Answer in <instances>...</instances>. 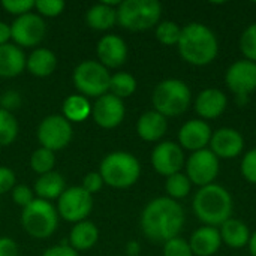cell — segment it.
I'll list each match as a JSON object with an SVG mask.
<instances>
[{"instance_id":"1","label":"cell","mask_w":256,"mask_h":256,"mask_svg":"<svg viewBox=\"0 0 256 256\" xmlns=\"http://www.w3.org/2000/svg\"><path fill=\"white\" fill-rule=\"evenodd\" d=\"M184 222L183 207L168 196L152 200L141 214L142 234L154 243H166L168 240L178 237Z\"/></svg>"},{"instance_id":"2","label":"cell","mask_w":256,"mask_h":256,"mask_svg":"<svg viewBox=\"0 0 256 256\" xmlns=\"http://www.w3.org/2000/svg\"><path fill=\"white\" fill-rule=\"evenodd\" d=\"M177 46L180 57L186 63L200 68L213 63L219 52L214 32L202 22H189L182 27Z\"/></svg>"},{"instance_id":"3","label":"cell","mask_w":256,"mask_h":256,"mask_svg":"<svg viewBox=\"0 0 256 256\" xmlns=\"http://www.w3.org/2000/svg\"><path fill=\"white\" fill-rule=\"evenodd\" d=\"M192 208L195 216L206 226L218 228L232 218L234 201L231 194L224 186L213 183L200 188L194 196Z\"/></svg>"},{"instance_id":"4","label":"cell","mask_w":256,"mask_h":256,"mask_svg":"<svg viewBox=\"0 0 256 256\" xmlns=\"http://www.w3.org/2000/svg\"><path fill=\"white\" fill-rule=\"evenodd\" d=\"M152 102L154 111L164 117H178L184 114L190 106L192 92L183 80L168 78L154 87Z\"/></svg>"},{"instance_id":"5","label":"cell","mask_w":256,"mask_h":256,"mask_svg":"<svg viewBox=\"0 0 256 256\" xmlns=\"http://www.w3.org/2000/svg\"><path fill=\"white\" fill-rule=\"evenodd\" d=\"M100 177L104 183L116 189L134 186L141 176L138 159L128 152H112L100 162Z\"/></svg>"},{"instance_id":"6","label":"cell","mask_w":256,"mask_h":256,"mask_svg":"<svg viewBox=\"0 0 256 256\" xmlns=\"http://www.w3.org/2000/svg\"><path fill=\"white\" fill-rule=\"evenodd\" d=\"M162 6L158 0H124L117 8V22L132 32L148 30L160 22Z\"/></svg>"},{"instance_id":"7","label":"cell","mask_w":256,"mask_h":256,"mask_svg":"<svg viewBox=\"0 0 256 256\" xmlns=\"http://www.w3.org/2000/svg\"><path fill=\"white\" fill-rule=\"evenodd\" d=\"M21 224L28 236L39 240L48 238L57 228L58 213L48 201L34 200L22 208Z\"/></svg>"},{"instance_id":"8","label":"cell","mask_w":256,"mask_h":256,"mask_svg":"<svg viewBox=\"0 0 256 256\" xmlns=\"http://www.w3.org/2000/svg\"><path fill=\"white\" fill-rule=\"evenodd\" d=\"M111 75L99 62L87 60L80 63L74 72V82L82 96L100 98L110 90Z\"/></svg>"},{"instance_id":"9","label":"cell","mask_w":256,"mask_h":256,"mask_svg":"<svg viewBox=\"0 0 256 256\" xmlns=\"http://www.w3.org/2000/svg\"><path fill=\"white\" fill-rule=\"evenodd\" d=\"M186 176L192 184L204 188L213 184L219 176L220 160L214 156L210 148L198 150L190 153L186 164Z\"/></svg>"},{"instance_id":"10","label":"cell","mask_w":256,"mask_h":256,"mask_svg":"<svg viewBox=\"0 0 256 256\" xmlns=\"http://www.w3.org/2000/svg\"><path fill=\"white\" fill-rule=\"evenodd\" d=\"M93 195L82 189V186H74L64 189L58 198L57 213L68 222H82L92 213Z\"/></svg>"},{"instance_id":"11","label":"cell","mask_w":256,"mask_h":256,"mask_svg":"<svg viewBox=\"0 0 256 256\" xmlns=\"http://www.w3.org/2000/svg\"><path fill=\"white\" fill-rule=\"evenodd\" d=\"M38 140L44 148L62 150L72 140V126L63 116H48L38 128Z\"/></svg>"},{"instance_id":"12","label":"cell","mask_w":256,"mask_h":256,"mask_svg":"<svg viewBox=\"0 0 256 256\" xmlns=\"http://www.w3.org/2000/svg\"><path fill=\"white\" fill-rule=\"evenodd\" d=\"M225 82L237 98H248L256 90V63L246 58L234 62L226 69Z\"/></svg>"},{"instance_id":"13","label":"cell","mask_w":256,"mask_h":256,"mask_svg":"<svg viewBox=\"0 0 256 256\" xmlns=\"http://www.w3.org/2000/svg\"><path fill=\"white\" fill-rule=\"evenodd\" d=\"M186 159L183 148L172 141L159 142L152 152V165L154 171L164 177H170L172 174L182 172L184 168Z\"/></svg>"},{"instance_id":"14","label":"cell","mask_w":256,"mask_h":256,"mask_svg":"<svg viewBox=\"0 0 256 256\" xmlns=\"http://www.w3.org/2000/svg\"><path fill=\"white\" fill-rule=\"evenodd\" d=\"M46 33L44 20L36 14H24L18 16L10 26V38L20 46L38 45Z\"/></svg>"},{"instance_id":"15","label":"cell","mask_w":256,"mask_h":256,"mask_svg":"<svg viewBox=\"0 0 256 256\" xmlns=\"http://www.w3.org/2000/svg\"><path fill=\"white\" fill-rule=\"evenodd\" d=\"M208 148L219 160H230L243 153L244 138L234 128H220L213 132Z\"/></svg>"},{"instance_id":"16","label":"cell","mask_w":256,"mask_h":256,"mask_svg":"<svg viewBox=\"0 0 256 256\" xmlns=\"http://www.w3.org/2000/svg\"><path fill=\"white\" fill-rule=\"evenodd\" d=\"M124 104L122 99L116 98L111 93H106L96 99L94 105L92 106V116L96 124L104 129L117 128L124 118Z\"/></svg>"},{"instance_id":"17","label":"cell","mask_w":256,"mask_h":256,"mask_svg":"<svg viewBox=\"0 0 256 256\" xmlns=\"http://www.w3.org/2000/svg\"><path fill=\"white\" fill-rule=\"evenodd\" d=\"M213 130L210 124L204 120L192 118L188 120L178 130V146L183 150L189 152H198L208 148L210 140H212Z\"/></svg>"},{"instance_id":"18","label":"cell","mask_w":256,"mask_h":256,"mask_svg":"<svg viewBox=\"0 0 256 256\" xmlns=\"http://www.w3.org/2000/svg\"><path fill=\"white\" fill-rule=\"evenodd\" d=\"M228 106L226 94L219 88H204L200 92L194 102L195 112L201 117V120H214L220 117Z\"/></svg>"},{"instance_id":"19","label":"cell","mask_w":256,"mask_h":256,"mask_svg":"<svg viewBox=\"0 0 256 256\" xmlns=\"http://www.w3.org/2000/svg\"><path fill=\"white\" fill-rule=\"evenodd\" d=\"M96 52L99 57V63L108 68H120L128 58V45L117 34L104 36L96 46Z\"/></svg>"},{"instance_id":"20","label":"cell","mask_w":256,"mask_h":256,"mask_svg":"<svg viewBox=\"0 0 256 256\" xmlns=\"http://www.w3.org/2000/svg\"><path fill=\"white\" fill-rule=\"evenodd\" d=\"M189 246L194 256L216 255L222 246V237L219 228L214 226H201L192 232L189 238Z\"/></svg>"},{"instance_id":"21","label":"cell","mask_w":256,"mask_h":256,"mask_svg":"<svg viewBox=\"0 0 256 256\" xmlns=\"http://www.w3.org/2000/svg\"><path fill=\"white\" fill-rule=\"evenodd\" d=\"M166 129H168L166 117H164L154 110L144 112L136 123L138 136L147 142H156L162 140V136L166 134Z\"/></svg>"},{"instance_id":"22","label":"cell","mask_w":256,"mask_h":256,"mask_svg":"<svg viewBox=\"0 0 256 256\" xmlns=\"http://www.w3.org/2000/svg\"><path fill=\"white\" fill-rule=\"evenodd\" d=\"M27 58L21 48L12 44L0 45V76L14 78L26 68Z\"/></svg>"},{"instance_id":"23","label":"cell","mask_w":256,"mask_h":256,"mask_svg":"<svg viewBox=\"0 0 256 256\" xmlns=\"http://www.w3.org/2000/svg\"><path fill=\"white\" fill-rule=\"evenodd\" d=\"M219 232L222 237V243H225L231 249L246 248L250 238L249 226L240 219H228L225 224L219 226Z\"/></svg>"},{"instance_id":"24","label":"cell","mask_w":256,"mask_h":256,"mask_svg":"<svg viewBox=\"0 0 256 256\" xmlns=\"http://www.w3.org/2000/svg\"><path fill=\"white\" fill-rule=\"evenodd\" d=\"M99 238V231L93 222L82 220L75 224L69 236V246L75 250H88L92 249Z\"/></svg>"},{"instance_id":"25","label":"cell","mask_w":256,"mask_h":256,"mask_svg":"<svg viewBox=\"0 0 256 256\" xmlns=\"http://www.w3.org/2000/svg\"><path fill=\"white\" fill-rule=\"evenodd\" d=\"M26 68L30 70V74H33L34 76H48L51 75L56 68H57V57L52 51L46 50V48H38L34 50L26 63Z\"/></svg>"},{"instance_id":"26","label":"cell","mask_w":256,"mask_h":256,"mask_svg":"<svg viewBox=\"0 0 256 256\" xmlns=\"http://www.w3.org/2000/svg\"><path fill=\"white\" fill-rule=\"evenodd\" d=\"M34 192L39 196V200L44 201L60 198V195L64 192V180L58 172H46L36 180Z\"/></svg>"},{"instance_id":"27","label":"cell","mask_w":256,"mask_h":256,"mask_svg":"<svg viewBox=\"0 0 256 256\" xmlns=\"http://www.w3.org/2000/svg\"><path fill=\"white\" fill-rule=\"evenodd\" d=\"M86 20L92 28L104 32L111 28L117 22V9L104 3H98L87 10Z\"/></svg>"},{"instance_id":"28","label":"cell","mask_w":256,"mask_h":256,"mask_svg":"<svg viewBox=\"0 0 256 256\" xmlns=\"http://www.w3.org/2000/svg\"><path fill=\"white\" fill-rule=\"evenodd\" d=\"M92 114V105L82 94L68 96L63 102V117L70 123L84 122Z\"/></svg>"},{"instance_id":"29","label":"cell","mask_w":256,"mask_h":256,"mask_svg":"<svg viewBox=\"0 0 256 256\" xmlns=\"http://www.w3.org/2000/svg\"><path fill=\"white\" fill-rule=\"evenodd\" d=\"M136 90V80L128 74V72H117L114 75H111V81H110V92L111 94H114L118 99H124L129 98L135 93Z\"/></svg>"},{"instance_id":"30","label":"cell","mask_w":256,"mask_h":256,"mask_svg":"<svg viewBox=\"0 0 256 256\" xmlns=\"http://www.w3.org/2000/svg\"><path fill=\"white\" fill-rule=\"evenodd\" d=\"M192 189V183L190 180L188 178L186 174L183 172H177V174H172L170 177H166V182H165V190L168 194V198L177 201V200H183L189 195Z\"/></svg>"},{"instance_id":"31","label":"cell","mask_w":256,"mask_h":256,"mask_svg":"<svg viewBox=\"0 0 256 256\" xmlns=\"http://www.w3.org/2000/svg\"><path fill=\"white\" fill-rule=\"evenodd\" d=\"M18 135V123L12 112L0 108V146L6 147L15 141Z\"/></svg>"},{"instance_id":"32","label":"cell","mask_w":256,"mask_h":256,"mask_svg":"<svg viewBox=\"0 0 256 256\" xmlns=\"http://www.w3.org/2000/svg\"><path fill=\"white\" fill-rule=\"evenodd\" d=\"M56 165V156L54 152L48 150V148H38L36 152H33L32 158H30V166L34 172L44 176L46 172H51L52 168Z\"/></svg>"},{"instance_id":"33","label":"cell","mask_w":256,"mask_h":256,"mask_svg":"<svg viewBox=\"0 0 256 256\" xmlns=\"http://www.w3.org/2000/svg\"><path fill=\"white\" fill-rule=\"evenodd\" d=\"M182 34V27L174 22V21H160L156 26V39L162 44V45H177L178 39Z\"/></svg>"},{"instance_id":"34","label":"cell","mask_w":256,"mask_h":256,"mask_svg":"<svg viewBox=\"0 0 256 256\" xmlns=\"http://www.w3.org/2000/svg\"><path fill=\"white\" fill-rule=\"evenodd\" d=\"M240 50L246 60L256 63V22H252L246 27L240 38Z\"/></svg>"},{"instance_id":"35","label":"cell","mask_w":256,"mask_h":256,"mask_svg":"<svg viewBox=\"0 0 256 256\" xmlns=\"http://www.w3.org/2000/svg\"><path fill=\"white\" fill-rule=\"evenodd\" d=\"M164 256H194V254L189 242L178 236L164 243Z\"/></svg>"},{"instance_id":"36","label":"cell","mask_w":256,"mask_h":256,"mask_svg":"<svg viewBox=\"0 0 256 256\" xmlns=\"http://www.w3.org/2000/svg\"><path fill=\"white\" fill-rule=\"evenodd\" d=\"M242 176L250 184H256V148L246 152L240 164Z\"/></svg>"},{"instance_id":"37","label":"cell","mask_w":256,"mask_h":256,"mask_svg":"<svg viewBox=\"0 0 256 256\" xmlns=\"http://www.w3.org/2000/svg\"><path fill=\"white\" fill-rule=\"evenodd\" d=\"M34 8L38 12L44 16H57L63 12L64 9V2L63 0H36Z\"/></svg>"},{"instance_id":"38","label":"cell","mask_w":256,"mask_h":256,"mask_svg":"<svg viewBox=\"0 0 256 256\" xmlns=\"http://www.w3.org/2000/svg\"><path fill=\"white\" fill-rule=\"evenodd\" d=\"M2 6L6 12L21 16L24 14H28L34 8V2L33 0H3Z\"/></svg>"},{"instance_id":"39","label":"cell","mask_w":256,"mask_h":256,"mask_svg":"<svg viewBox=\"0 0 256 256\" xmlns=\"http://www.w3.org/2000/svg\"><path fill=\"white\" fill-rule=\"evenodd\" d=\"M12 200L15 201L16 206L20 207H27L28 204H32L36 198L33 195V190L28 188V186H24V184H20V186H15L12 189Z\"/></svg>"},{"instance_id":"40","label":"cell","mask_w":256,"mask_h":256,"mask_svg":"<svg viewBox=\"0 0 256 256\" xmlns=\"http://www.w3.org/2000/svg\"><path fill=\"white\" fill-rule=\"evenodd\" d=\"M102 184H104V180L99 172H88L82 180V189L87 190L90 195L99 192L102 189Z\"/></svg>"},{"instance_id":"41","label":"cell","mask_w":256,"mask_h":256,"mask_svg":"<svg viewBox=\"0 0 256 256\" xmlns=\"http://www.w3.org/2000/svg\"><path fill=\"white\" fill-rule=\"evenodd\" d=\"M20 105H21V96H20V93H16V92L8 90V92H4V93L0 96V106H2V110H4V111H9V112H10V110H15V108H18Z\"/></svg>"},{"instance_id":"42","label":"cell","mask_w":256,"mask_h":256,"mask_svg":"<svg viewBox=\"0 0 256 256\" xmlns=\"http://www.w3.org/2000/svg\"><path fill=\"white\" fill-rule=\"evenodd\" d=\"M15 188V174L8 166H0V195Z\"/></svg>"},{"instance_id":"43","label":"cell","mask_w":256,"mask_h":256,"mask_svg":"<svg viewBox=\"0 0 256 256\" xmlns=\"http://www.w3.org/2000/svg\"><path fill=\"white\" fill-rule=\"evenodd\" d=\"M42 256H78V254L69 244L63 243V244H58V246H54V248L46 249Z\"/></svg>"},{"instance_id":"44","label":"cell","mask_w":256,"mask_h":256,"mask_svg":"<svg viewBox=\"0 0 256 256\" xmlns=\"http://www.w3.org/2000/svg\"><path fill=\"white\" fill-rule=\"evenodd\" d=\"M0 256H18V246L9 237H0Z\"/></svg>"},{"instance_id":"45","label":"cell","mask_w":256,"mask_h":256,"mask_svg":"<svg viewBox=\"0 0 256 256\" xmlns=\"http://www.w3.org/2000/svg\"><path fill=\"white\" fill-rule=\"evenodd\" d=\"M10 39V26L0 21V45H6Z\"/></svg>"},{"instance_id":"46","label":"cell","mask_w":256,"mask_h":256,"mask_svg":"<svg viewBox=\"0 0 256 256\" xmlns=\"http://www.w3.org/2000/svg\"><path fill=\"white\" fill-rule=\"evenodd\" d=\"M140 250H141V246L138 242H129L126 244V252L129 256H140Z\"/></svg>"},{"instance_id":"47","label":"cell","mask_w":256,"mask_h":256,"mask_svg":"<svg viewBox=\"0 0 256 256\" xmlns=\"http://www.w3.org/2000/svg\"><path fill=\"white\" fill-rule=\"evenodd\" d=\"M248 248H249V252H250V255L256 256V231L250 234V238H249Z\"/></svg>"}]
</instances>
